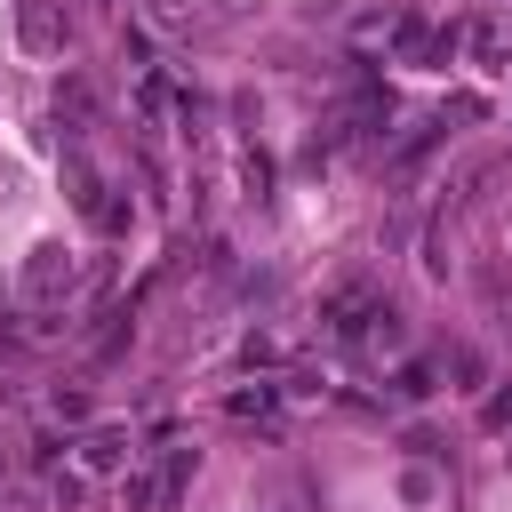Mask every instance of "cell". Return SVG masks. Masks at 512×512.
<instances>
[{
    "label": "cell",
    "instance_id": "1",
    "mask_svg": "<svg viewBox=\"0 0 512 512\" xmlns=\"http://www.w3.org/2000/svg\"><path fill=\"white\" fill-rule=\"evenodd\" d=\"M64 280H72L64 248H40V256H32V272H24V288H32V296H48V288H64Z\"/></svg>",
    "mask_w": 512,
    "mask_h": 512
},
{
    "label": "cell",
    "instance_id": "2",
    "mask_svg": "<svg viewBox=\"0 0 512 512\" xmlns=\"http://www.w3.org/2000/svg\"><path fill=\"white\" fill-rule=\"evenodd\" d=\"M392 392H400V400H424V392H432V368H424V360H408V368L392 376Z\"/></svg>",
    "mask_w": 512,
    "mask_h": 512
},
{
    "label": "cell",
    "instance_id": "3",
    "mask_svg": "<svg viewBox=\"0 0 512 512\" xmlns=\"http://www.w3.org/2000/svg\"><path fill=\"white\" fill-rule=\"evenodd\" d=\"M488 424H512V392H504V400H488Z\"/></svg>",
    "mask_w": 512,
    "mask_h": 512
}]
</instances>
